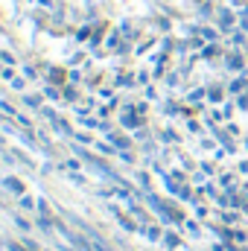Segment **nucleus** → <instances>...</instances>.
Instances as JSON below:
<instances>
[{
  "label": "nucleus",
  "mask_w": 248,
  "mask_h": 251,
  "mask_svg": "<svg viewBox=\"0 0 248 251\" xmlns=\"http://www.w3.org/2000/svg\"><path fill=\"white\" fill-rule=\"evenodd\" d=\"M3 184H6V187L12 190V193H18V196H24V184H21V181H15V178H3Z\"/></svg>",
  "instance_id": "obj_1"
},
{
  "label": "nucleus",
  "mask_w": 248,
  "mask_h": 251,
  "mask_svg": "<svg viewBox=\"0 0 248 251\" xmlns=\"http://www.w3.org/2000/svg\"><path fill=\"white\" fill-rule=\"evenodd\" d=\"M228 67L240 70V67H243V56H240V53H231V56H228Z\"/></svg>",
  "instance_id": "obj_2"
},
{
  "label": "nucleus",
  "mask_w": 248,
  "mask_h": 251,
  "mask_svg": "<svg viewBox=\"0 0 248 251\" xmlns=\"http://www.w3.org/2000/svg\"><path fill=\"white\" fill-rule=\"evenodd\" d=\"M246 91V79H234L231 82V94H243Z\"/></svg>",
  "instance_id": "obj_3"
},
{
  "label": "nucleus",
  "mask_w": 248,
  "mask_h": 251,
  "mask_svg": "<svg viewBox=\"0 0 248 251\" xmlns=\"http://www.w3.org/2000/svg\"><path fill=\"white\" fill-rule=\"evenodd\" d=\"M0 59H3V64H6V67H12V64H15V56H12L9 50H3V53H0Z\"/></svg>",
  "instance_id": "obj_4"
},
{
  "label": "nucleus",
  "mask_w": 248,
  "mask_h": 251,
  "mask_svg": "<svg viewBox=\"0 0 248 251\" xmlns=\"http://www.w3.org/2000/svg\"><path fill=\"white\" fill-rule=\"evenodd\" d=\"M123 123L128 126V128H134V126H137V117H134V114H123Z\"/></svg>",
  "instance_id": "obj_5"
},
{
  "label": "nucleus",
  "mask_w": 248,
  "mask_h": 251,
  "mask_svg": "<svg viewBox=\"0 0 248 251\" xmlns=\"http://www.w3.org/2000/svg\"><path fill=\"white\" fill-rule=\"evenodd\" d=\"M207 97H210L213 102H219V100H222V91H219V88H210V94H207Z\"/></svg>",
  "instance_id": "obj_6"
},
{
  "label": "nucleus",
  "mask_w": 248,
  "mask_h": 251,
  "mask_svg": "<svg viewBox=\"0 0 248 251\" xmlns=\"http://www.w3.org/2000/svg\"><path fill=\"white\" fill-rule=\"evenodd\" d=\"M0 108H3V114H6V117H15V108H12L9 102H0Z\"/></svg>",
  "instance_id": "obj_7"
},
{
  "label": "nucleus",
  "mask_w": 248,
  "mask_h": 251,
  "mask_svg": "<svg viewBox=\"0 0 248 251\" xmlns=\"http://www.w3.org/2000/svg\"><path fill=\"white\" fill-rule=\"evenodd\" d=\"M164 240H167V246H170V249H175V246H178V237H175V234H167Z\"/></svg>",
  "instance_id": "obj_8"
},
{
  "label": "nucleus",
  "mask_w": 248,
  "mask_h": 251,
  "mask_svg": "<svg viewBox=\"0 0 248 251\" xmlns=\"http://www.w3.org/2000/svg\"><path fill=\"white\" fill-rule=\"evenodd\" d=\"M201 35H204L207 41H216V29H201Z\"/></svg>",
  "instance_id": "obj_9"
},
{
  "label": "nucleus",
  "mask_w": 248,
  "mask_h": 251,
  "mask_svg": "<svg viewBox=\"0 0 248 251\" xmlns=\"http://www.w3.org/2000/svg\"><path fill=\"white\" fill-rule=\"evenodd\" d=\"M146 237H149V240H158V237H161V231H158V228H146Z\"/></svg>",
  "instance_id": "obj_10"
},
{
  "label": "nucleus",
  "mask_w": 248,
  "mask_h": 251,
  "mask_svg": "<svg viewBox=\"0 0 248 251\" xmlns=\"http://www.w3.org/2000/svg\"><path fill=\"white\" fill-rule=\"evenodd\" d=\"M24 102L32 105V108H38V97H24Z\"/></svg>",
  "instance_id": "obj_11"
},
{
  "label": "nucleus",
  "mask_w": 248,
  "mask_h": 251,
  "mask_svg": "<svg viewBox=\"0 0 248 251\" xmlns=\"http://www.w3.org/2000/svg\"><path fill=\"white\" fill-rule=\"evenodd\" d=\"M21 207H26V210H29V207H32V199H29V196H21Z\"/></svg>",
  "instance_id": "obj_12"
},
{
  "label": "nucleus",
  "mask_w": 248,
  "mask_h": 251,
  "mask_svg": "<svg viewBox=\"0 0 248 251\" xmlns=\"http://www.w3.org/2000/svg\"><path fill=\"white\" fill-rule=\"evenodd\" d=\"M88 35H91V26H85V29H79V41H85Z\"/></svg>",
  "instance_id": "obj_13"
},
{
  "label": "nucleus",
  "mask_w": 248,
  "mask_h": 251,
  "mask_svg": "<svg viewBox=\"0 0 248 251\" xmlns=\"http://www.w3.org/2000/svg\"><path fill=\"white\" fill-rule=\"evenodd\" d=\"M240 108H248V94H243V97H240Z\"/></svg>",
  "instance_id": "obj_14"
}]
</instances>
